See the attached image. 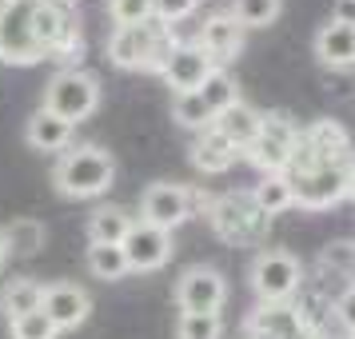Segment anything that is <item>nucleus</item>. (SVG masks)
Masks as SVG:
<instances>
[{
	"instance_id": "5701e85b",
	"label": "nucleus",
	"mask_w": 355,
	"mask_h": 339,
	"mask_svg": "<svg viewBox=\"0 0 355 339\" xmlns=\"http://www.w3.org/2000/svg\"><path fill=\"white\" fill-rule=\"evenodd\" d=\"M84 263H88V272L96 275V279H104V284L128 275V259H124V247H120V243H88Z\"/></svg>"
},
{
	"instance_id": "bb28decb",
	"label": "nucleus",
	"mask_w": 355,
	"mask_h": 339,
	"mask_svg": "<svg viewBox=\"0 0 355 339\" xmlns=\"http://www.w3.org/2000/svg\"><path fill=\"white\" fill-rule=\"evenodd\" d=\"M172 120H176L180 128H192V132H204L211 128V108L204 104L200 92H184V96H172Z\"/></svg>"
},
{
	"instance_id": "b1692460",
	"label": "nucleus",
	"mask_w": 355,
	"mask_h": 339,
	"mask_svg": "<svg viewBox=\"0 0 355 339\" xmlns=\"http://www.w3.org/2000/svg\"><path fill=\"white\" fill-rule=\"evenodd\" d=\"M4 243L17 256H36L44 247V224L33 220V216H20V220H12V224L4 227Z\"/></svg>"
},
{
	"instance_id": "4468645a",
	"label": "nucleus",
	"mask_w": 355,
	"mask_h": 339,
	"mask_svg": "<svg viewBox=\"0 0 355 339\" xmlns=\"http://www.w3.org/2000/svg\"><path fill=\"white\" fill-rule=\"evenodd\" d=\"M243 33H248V28H240L232 12H216V17H208L204 24H200L196 44L211 56V64L220 68V64L236 60V56L243 52Z\"/></svg>"
},
{
	"instance_id": "aec40b11",
	"label": "nucleus",
	"mask_w": 355,
	"mask_h": 339,
	"mask_svg": "<svg viewBox=\"0 0 355 339\" xmlns=\"http://www.w3.org/2000/svg\"><path fill=\"white\" fill-rule=\"evenodd\" d=\"M40 304H44V284H36L33 275H12L0 288V311L8 320H20L28 311H40Z\"/></svg>"
},
{
	"instance_id": "412c9836",
	"label": "nucleus",
	"mask_w": 355,
	"mask_h": 339,
	"mask_svg": "<svg viewBox=\"0 0 355 339\" xmlns=\"http://www.w3.org/2000/svg\"><path fill=\"white\" fill-rule=\"evenodd\" d=\"M132 224H136V220H132L124 208H116V204L96 208L88 216V243H124Z\"/></svg>"
},
{
	"instance_id": "dca6fc26",
	"label": "nucleus",
	"mask_w": 355,
	"mask_h": 339,
	"mask_svg": "<svg viewBox=\"0 0 355 339\" xmlns=\"http://www.w3.org/2000/svg\"><path fill=\"white\" fill-rule=\"evenodd\" d=\"M248 323L256 331H263L268 339H311L304 315L295 311V304H259L248 315Z\"/></svg>"
},
{
	"instance_id": "a211bd4d",
	"label": "nucleus",
	"mask_w": 355,
	"mask_h": 339,
	"mask_svg": "<svg viewBox=\"0 0 355 339\" xmlns=\"http://www.w3.org/2000/svg\"><path fill=\"white\" fill-rule=\"evenodd\" d=\"M72 128H76V124L60 120L56 112L36 108V112L28 116V124H24V140H28V148H36V152H64V148L72 144Z\"/></svg>"
},
{
	"instance_id": "f8f14e48",
	"label": "nucleus",
	"mask_w": 355,
	"mask_h": 339,
	"mask_svg": "<svg viewBox=\"0 0 355 339\" xmlns=\"http://www.w3.org/2000/svg\"><path fill=\"white\" fill-rule=\"evenodd\" d=\"M120 247H124V259H128V272H160L172 259V232H160V227L136 220Z\"/></svg>"
},
{
	"instance_id": "0eeeda50",
	"label": "nucleus",
	"mask_w": 355,
	"mask_h": 339,
	"mask_svg": "<svg viewBox=\"0 0 355 339\" xmlns=\"http://www.w3.org/2000/svg\"><path fill=\"white\" fill-rule=\"evenodd\" d=\"M304 263L279 252V247H263L252 259V291L259 295V304H291L295 291L304 288Z\"/></svg>"
},
{
	"instance_id": "f3484780",
	"label": "nucleus",
	"mask_w": 355,
	"mask_h": 339,
	"mask_svg": "<svg viewBox=\"0 0 355 339\" xmlns=\"http://www.w3.org/2000/svg\"><path fill=\"white\" fill-rule=\"evenodd\" d=\"M259 124H263V112H256L248 100H240V104L224 108V112L211 120V128L220 132V136H224L236 152H248V148H252V140L259 136Z\"/></svg>"
},
{
	"instance_id": "6ab92c4d",
	"label": "nucleus",
	"mask_w": 355,
	"mask_h": 339,
	"mask_svg": "<svg viewBox=\"0 0 355 339\" xmlns=\"http://www.w3.org/2000/svg\"><path fill=\"white\" fill-rule=\"evenodd\" d=\"M236 148L227 144L224 136L216 128H204V132H196V144H192V164L204 172V176H224L227 168L236 164Z\"/></svg>"
},
{
	"instance_id": "9d476101",
	"label": "nucleus",
	"mask_w": 355,
	"mask_h": 339,
	"mask_svg": "<svg viewBox=\"0 0 355 339\" xmlns=\"http://www.w3.org/2000/svg\"><path fill=\"white\" fill-rule=\"evenodd\" d=\"M192 216V188L184 184H148L140 195V220L160 232H176Z\"/></svg>"
},
{
	"instance_id": "ea45409f",
	"label": "nucleus",
	"mask_w": 355,
	"mask_h": 339,
	"mask_svg": "<svg viewBox=\"0 0 355 339\" xmlns=\"http://www.w3.org/2000/svg\"><path fill=\"white\" fill-rule=\"evenodd\" d=\"M0 4H4V0H0Z\"/></svg>"
},
{
	"instance_id": "423d86ee",
	"label": "nucleus",
	"mask_w": 355,
	"mask_h": 339,
	"mask_svg": "<svg viewBox=\"0 0 355 339\" xmlns=\"http://www.w3.org/2000/svg\"><path fill=\"white\" fill-rule=\"evenodd\" d=\"M40 108H49L56 112L60 120L68 124H80L88 116L100 108V84L92 72H84V68H60L49 84H44V104Z\"/></svg>"
},
{
	"instance_id": "ddd939ff",
	"label": "nucleus",
	"mask_w": 355,
	"mask_h": 339,
	"mask_svg": "<svg viewBox=\"0 0 355 339\" xmlns=\"http://www.w3.org/2000/svg\"><path fill=\"white\" fill-rule=\"evenodd\" d=\"M40 311L56 323V331H72V327H80V323L88 320V311H92V295H88L80 284L60 279V284H49V288H44V304H40Z\"/></svg>"
},
{
	"instance_id": "e433bc0d",
	"label": "nucleus",
	"mask_w": 355,
	"mask_h": 339,
	"mask_svg": "<svg viewBox=\"0 0 355 339\" xmlns=\"http://www.w3.org/2000/svg\"><path fill=\"white\" fill-rule=\"evenodd\" d=\"M56 4H64V8H72V4H76V0H56Z\"/></svg>"
},
{
	"instance_id": "f03ea898",
	"label": "nucleus",
	"mask_w": 355,
	"mask_h": 339,
	"mask_svg": "<svg viewBox=\"0 0 355 339\" xmlns=\"http://www.w3.org/2000/svg\"><path fill=\"white\" fill-rule=\"evenodd\" d=\"M176 49V36L168 24L152 17L144 24H128V28H116L108 40V60L116 68H144V72H160L168 64V56Z\"/></svg>"
},
{
	"instance_id": "20e7f679",
	"label": "nucleus",
	"mask_w": 355,
	"mask_h": 339,
	"mask_svg": "<svg viewBox=\"0 0 355 339\" xmlns=\"http://www.w3.org/2000/svg\"><path fill=\"white\" fill-rule=\"evenodd\" d=\"M44 0H4L0 4V60L4 64H40L44 49L36 36V20H40Z\"/></svg>"
},
{
	"instance_id": "1a4fd4ad",
	"label": "nucleus",
	"mask_w": 355,
	"mask_h": 339,
	"mask_svg": "<svg viewBox=\"0 0 355 339\" xmlns=\"http://www.w3.org/2000/svg\"><path fill=\"white\" fill-rule=\"evenodd\" d=\"M224 299H227V284L216 268L196 263L176 279V304L188 315H220Z\"/></svg>"
},
{
	"instance_id": "f257e3e1",
	"label": "nucleus",
	"mask_w": 355,
	"mask_h": 339,
	"mask_svg": "<svg viewBox=\"0 0 355 339\" xmlns=\"http://www.w3.org/2000/svg\"><path fill=\"white\" fill-rule=\"evenodd\" d=\"M116 180V160L112 152H104L96 144H80V148H64L60 160L52 168V184L56 192L68 200H92L104 195Z\"/></svg>"
},
{
	"instance_id": "c756f323",
	"label": "nucleus",
	"mask_w": 355,
	"mask_h": 339,
	"mask_svg": "<svg viewBox=\"0 0 355 339\" xmlns=\"http://www.w3.org/2000/svg\"><path fill=\"white\" fill-rule=\"evenodd\" d=\"M8 336L12 339H56V323L44 315V311H28L20 320H8Z\"/></svg>"
},
{
	"instance_id": "c85d7f7f",
	"label": "nucleus",
	"mask_w": 355,
	"mask_h": 339,
	"mask_svg": "<svg viewBox=\"0 0 355 339\" xmlns=\"http://www.w3.org/2000/svg\"><path fill=\"white\" fill-rule=\"evenodd\" d=\"M220 336H224V320L220 315H188V311H180L176 339H220Z\"/></svg>"
},
{
	"instance_id": "6e6552de",
	"label": "nucleus",
	"mask_w": 355,
	"mask_h": 339,
	"mask_svg": "<svg viewBox=\"0 0 355 339\" xmlns=\"http://www.w3.org/2000/svg\"><path fill=\"white\" fill-rule=\"evenodd\" d=\"M295 144H300V124L288 112H268L263 124H259V136L252 140V148L243 156L256 164L263 176H284L291 156H295Z\"/></svg>"
},
{
	"instance_id": "39448f33",
	"label": "nucleus",
	"mask_w": 355,
	"mask_h": 339,
	"mask_svg": "<svg viewBox=\"0 0 355 339\" xmlns=\"http://www.w3.org/2000/svg\"><path fill=\"white\" fill-rule=\"evenodd\" d=\"M352 172H355V156L347 160H331V164H311L304 172H295L291 180V195L295 208L304 211H323L352 195Z\"/></svg>"
},
{
	"instance_id": "2eb2a0df",
	"label": "nucleus",
	"mask_w": 355,
	"mask_h": 339,
	"mask_svg": "<svg viewBox=\"0 0 355 339\" xmlns=\"http://www.w3.org/2000/svg\"><path fill=\"white\" fill-rule=\"evenodd\" d=\"M315 60L323 68H355V24L327 20L315 33Z\"/></svg>"
},
{
	"instance_id": "72a5a7b5",
	"label": "nucleus",
	"mask_w": 355,
	"mask_h": 339,
	"mask_svg": "<svg viewBox=\"0 0 355 339\" xmlns=\"http://www.w3.org/2000/svg\"><path fill=\"white\" fill-rule=\"evenodd\" d=\"M331 20H343V24H355V0H339V8H336V17Z\"/></svg>"
},
{
	"instance_id": "4be33fe9",
	"label": "nucleus",
	"mask_w": 355,
	"mask_h": 339,
	"mask_svg": "<svg viewBox=\"0 0 355 339\" xmlns=\"http://www.w3.org/2000/svg\"><path fill=\"white\" fill-rule=\"evenodd\" d=\"M252 200L263 216H279V211L295 208V195H291V180L288 176H259V184L252 188Z\"/></svg>"
},
{
	"instance_id": "7c9ffc66",
	"label": "nucleus",
	"mask_w": 355,
	"mask_h": 339,
	"mask_svg": "<svg viewBox=\"0 0 355 339\" xmlns=\"http://www.w3.org/2000/svg\"><path fill=\"white\" fill-rule=\"evenodd\" d=\"M108 17L116 28L144 24V20H152V0H108Z\"/></svg>"
},
{
	"instance_id": "4c0bfd02",
	"label": "nucleus",
	"mask_w": 355,
	"mask_h": 339,
	"mask_svg": "<svg viewBox=\"0 0 355 339\" xmlns=\"http://www.w3.org/2000/svg\"><path fill=\"white\" fill-rule=\"evenodd\" d=\"M347 200H355V172H352V195H347Z\"/></svg>"
},
{
	"instance_id": "2f4dec72",
	"label": "nucleus",
	"mask_w": 355,
	"mask_h": 339,
	"mask_svg": "<svg viewBox=\"0 0 355 339\" xmlns=\"http://www.w3.org/2000/svg\"><path fill=\"white\" fill-rule=\"evenodd\" d=\"M196 4H200V0H152V17L172 28V24H180V20L192 17Z\"/></svg>"
},
{
	"instance_id": "473e14b6",
	"label": "nucleus",
	"mask_w": 355,
	"mask_h": 339,
	"mask_svg": "<svg viewBox=\"0 0 355 339\" xmlns=\"http://www.w3.org/2000/svg\"><path fill=\"white\" fill-rule=\"evenodd\" d=\"M336 320L355 336V291H352V288H343V291L336 295Z\"/></svg>"
},
{
	"instance_id": "cd10ccee",
	"label": "nucleus",
	"mask_w": 355,
	"mask_h": 339,
	"mask_svg": "<svg viewBox=\"0 0 355 339\" xmlns=\"http://www.w3.org/2000/svg\"><path fill=\"white\" fill-rule=\"evenodd\" d=\"M352 268H355V240H331L320 252V275H339L347 284Z\"/></svg>"
},
{
	"instance_id": "393cba45",
	"label": "nucleus",
	"mask_w": 355,
	"mask_h": 339,
	"mask_svg": "<svg viewBox=\"0 0 355 339\" xmlns=\"http://www.w3.org/2000/svg\"><path fill=\"white\" fill-rule=\"evenodd\" d=\"M200 96H204V104L211 108V116H220L224 108L240 104V84L232 80L224 68H211V76L200 84Z\"/></svg>"
},
{
	"instance_id": "9b49d317",
	"label": "nucleus",
	"mask_w": 355,
	"mask_h": 339,
	"mask_svg": "<svg viewBox=\"0 0 355 339\" xmlns=\"http://www.w3.org/2000/svg\"><path fill=\"white\" fill-rule=\"evenodd\" d=\"M211 56L196 40H176V49L168 56V64L160 68L164 84L172 88V96H184V92H200V84L211 76Z\"/></svg>"
},
{
	"instance_id": "c9c22d12",
	"label": "nucleus",
	"mask_w": 355,
	"mask_h": 339,
	"mask_svg": "<svg viewBox=\"0 0 355 339\" xmlns=\"http://www.w3.org/2000/svg\"><path fill=\"white\" fill-rule=\"evenodd\" d=\"M347 288L355 291V268H352V272H347Z\"/></svg>"
},
{
	"instance_id": "a878e982",
	"label": "nucleus",
	"mask_w": 355,
	"mask_h": 339,
	"mask_svg": "<svg viewBox=\"0 0 355 339\" xmlns=\"http://www.w3.org/2000/svg\"><path fill=\"white\" fill-rule=\"evenodd\" d=\"M284 12V0H232V17L240 28H268Z\"/></svg>"
},
{
	"instance_id": "f704fd0d",
	"label": "nucleus",
	"mask_w": 355,
	"mask_h": 339,
	"mask_svg": "<svg viewBox=\"0 0 355 339\" xmlns=\"http://www.w3.org/2000/svg\"><path fill=\"white\" fill-rule=\"evenodd\" d=\"M4 259H8V243H4V232H0V268H4Z\"/></svg>"
},
{
	"instance_id": "7ed1b4c3",
	"label": "nucleus",
	"mask_w": 355,
	"mask_h": 339,
	"mask_svg": "<svg viewBox=\"0 0 355 339\" xmlns=\"http://www.w3.org/2000/svg\"><path fill=\"white\" fill-rule=\"evenodd\" d=\"M204 216H208L211 232L224 243H236V247H256V243H263L268 227H272V216H263V211L256 208L252 192L211 195Z\"/></svg>"
},
{
	"instance_id": "58836bf2",
	"label": "nucleus",
	"mask_w": 355,
	"mask_h": 339,
	"mask_svg": "<svg viewBox=\"0 0 355 339\" xmlns=\"http://www.w3.org/2000/svg\"><path fill=\"white\" fill-rule=\"evenodd\" d=\"M352 156H355V136H352Z\"/></svg>"
},
{
	"instance_id": "a19ab883",
	"label": "nucleus",
	"mask_w": 355,
	"mask_h": 339,
	"mask_svg": "<svg viewBox=\"0 0 355 339\" xmlns=\"http://www.w3.org/2000/svg\"><path fill=\"white\" fill-rule=\"evenodd\" d=\"M352 339H355V336H352Z\"/></svg>"
}]
</instances>
